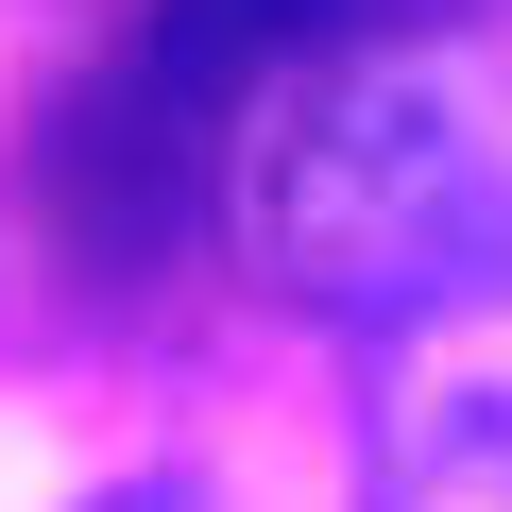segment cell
I'll return each instance as SVG.
<instances>
[{
  "label": "cell",
  "mask_w": 512,
  "mask_h": 512,
  "mask_svg": "<svg viewBox=\"0 0 512 512\" xmlns=\"http://www.w3.org/2000/svg\"><path fill=\"white\" fill-rule=\"evenodd\" d=\"M256 256L342 308V325H427L461 291L512 274V120L478 69L444 52H376L342 86H308L256 154Z\"/></svg>",
  "instance_id": "obj_1"
},
{
  "label": "cell",
  "mask_w": 512,
  "mask_h": 512,
  "mask_svg": "<svg viewBox=\"0 0 512 512\" xmlns=\"http://www.w3.org/2000/svg\"><path fill=\"white\" fill-rule=\"evenodd\" d=\"M376 495L393 512H512V274L393 325V359H376Z\"/></svg>",
  "instance_id": "obj_2"
},
{
  "label": "cell",
  "mask_w": 512,
  "mask_h": 512,
  "mask_svg": "<svg viewBox=\"0 0 512 512\" xmlns=\"http://www.w3.org/2000/svg\"><path fill=\"white\" fill-rule=\"evenodd\" d=\"M308 35H342V0H154V35H137V69H154L171 103L239 120V86H256V69H291Z\"/></svg>",
  "instance_id": "obj_3"
},
{
  "label": "cell",
  "mask_w": 512,
  "mask_h": 512,
  "mask_svg": "<svg viewBox=\"0 0 512 512\" xmlns=\"http://www.w3.org/2000/svg\"><path fill=\"white\" fill-rule=\"evenodd\" d=\"M86 512H205L188 478H120V495H86Z\"/></svg>",
  "instance_id": "obj_4"
}]
</instances>
